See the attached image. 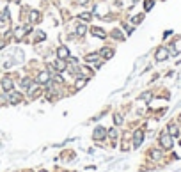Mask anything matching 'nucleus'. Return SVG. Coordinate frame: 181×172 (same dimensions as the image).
<instances>
[{"instance_id":"ddd939ff","label":"nucleus","mask_w":181,"mask_h":172,"mask_svg":"<svg viewBox=\"0 0 181 172\" xmlns=\"http://www.w3.org/2000/svg\"><path fill=\"white\" fill-rule=\"evenodd\" d=\"M41 92H43V87H34V89H30V92H29V98H30V99H34V98H38Z\"/></svg>"},{"instance_id":"7c9ffc66","label":"nucleus","mask_w":181,"mask_h":172,"mask_svg":"<svg viewBox=\"0 0 181 172\" xmlns=\"http://www.w3.org/2000/svg\"><path fill=\"white\" fill-rule=\"evenodd\" d=\"M89 2H91V0H78V4H80V5H85V4H89Z\"/></svg>"},{"instance_id":"a878e982","label":"nucleus","mask_w":181,"mask_h":172,"mask_svg":"<svg viewBox=\"0 0 181 172\" xmlns=\"http://www.w3.org/2000/svg\"><path fill=\"white\" fill-rule=\"evenodd\" d=\"M151 156H153L155 160H160V158H161V151H158V149H153V151H151Z\"/></svg>"},{"instance_id":"cd10ccee","label":"nucleus","mask_w":181,"mask_h":172,"mask_svg":"<svg viewBox=\"0 0 181 172\" xmlns=\"http://www.w3.org/2000/svg\"><path fill=\"white\" fill-rule=\"evenodd\" d=\"M108 137H110L112 140H116V138H117V130H114V128H112V130L108 131Z\"/></svg>"},{"instance_id":"f03ea898","label":"nucleus","mask_w":181,"mask_h":172,"mask_svg":"<svg viewBox=\"0 0 181 172\" xmlns=\"http://www.w3.org/2000/svg\"><path fill=\"white\" fill-rule=\"evenodd\" d=\"M155 59H156L158 62H161V60H167V59H169V50H167L165 46H160V48L155 52Z\"/></svg>"},{"instance_id":"412c9836","label":"nucleus","mask_w":181,"mask_h":172,"mask_svg":"<svg viewBox=\"0 0 181 172\" xmlns=\"http://www.w3.org/2000/svg\"><path fill=\"white\" fill-rule=\"evenodd\" d=\"M85 32H87V27H85V25H78V29H77V36H85Z\"/></svg>"},{"instance_id":"f3484780","label":"nucleus","mask_w":181,"mask_h":172,"mask_svg":"<svg viewBox=\"0 0 181 172\" xmlns=\"http://www.w3.org/2000/svg\"><path fill=\"white\" fill-rule=\"evenodd\" d=\"M169 135H170V137H178V135H179V130H178L176 124H170V126H169Z\"/></svg>"},{"instance_id":"c756f323","label":"nucleus","mask_w":181,"mask_h":172,"mask_svg":"<svg viewBox=\"0 0 181 172\" xmlns=\"http://www.w3.org/2000/svg\"><path fill=\"white\" fill-rule=\"evenodd\" d=\"M53 82H55V83H62V77H59V75H57V77L53 78Z\"/></svg>"},{"instance_id":"2eb2a0df","label":"nucleus","mask_w":181,"mask_h":172,"mask_svg":"<svg viewBox=\"0 0 181 172\" xmlns=\"http://www.w3.org/2000/svg\"><path fill=\"white\" fill-rule=\"evenodd\" d=\"M170 53H172V55H176V53H181V39H178V41L174 43V48L170 50Z\"/></svg>"},{"instance_id":"f8f14e48","label":"nucleus","mask_w":181,"mask_h":172,"mask_svg":"<svg viewBox=\"0 0 181 172\" xmlns=\"http://www.w3.org/2000/svg\"><path fill=\"white\" fill-rule=\"evenodd\" d=\"M27 34V30H25V27H18L16 30H14V39L16 41H21V38Z\"/></svg>"},{"instance_id":"473e14b6","label":"nucleus","mask_w":181,"mask_h":172,"mask_svg":"<svg viewBox=\"0 0 181 172\" xmlns=\"http://www.w3.org/2000/svg\"><path fill=\"white\" fill-rule=\"evenodd\" d=\"M29 172H32V170H29Z\"/></svg>"},{"instance_id":"6ab92c4d","label":"nucleus","mask_w":181,"mask_h":172,"mask_svg":"<svg viewBox=\"0 0 181 172\" xmlns=\"http://www.w3.org/2000/svg\"><path fill=\"white\" fill-rule=\"evenodd\" d=\"M110 36H112V38H114V39H117V41H122V39H124V36L121 34V32H119V30H117V29H114Z\"/></svg>"},{"instance_id":"f257e3e1","label":"nucleus","mask_w":181,"mask_h":172,"mask_svg":"<svg viewBox=\"0 0 181 172\" xmlns=\"http://www.w3.org/2000/svg\"><path fill=\"white\" fill-rule=\"evenodd\" d=\"M160 146L163 149H170L172 146H174V142H172V137L169 135V131H163L160 135Z\"/></svg>"},{"instance_id":"bb28decb","label":"nucleus","mask_w":181,"mask_h":172,"mask_svg":"<svg viewBox=\"0 0 181 172\" xmlns=\"http://www.w3.org/2000/svg\"><path fill=\"white\" fill-rule=\"evenodd\" d=\"M114 122L119 126V124H122V115H119V114H116L114 115Z\"/></svg>"},{"instance_id":"1a4fd4ad","label":"nucleus","mask_w":181,"mask_h":172,"mask_svg":"<svg viewBox=\"0 0 181 172\" xmlns=\"http://www.w3.org/2000/svg\"><path fill=\"white\" fill-rule=\"evenodd\" d=\"M91 34H92V36H96V38H101V39L107 38V32H105L101 27H92V29H91Z\"/></svg>"},{"instance_id":"9b49d317","label":"nucleus","mask_w":181,"mask_h":172,"mask_svg":"<svg viewBox=\"0 0 181 172\" xmlns=\"http://www.w3.org/2000/svg\"><path fill=\"white\" fill-rule=\"evenodd\" d=\"M53 66H55V69H57L59 73L66 71V68H68V66H66V60H64V59H57V60L53 62Z\"/></svg>"},{"instance_id":"aec40b11","label":"nucleus","mask_w":181,"mask_h":172,"mask_svg":"<svg viewBox=\"0 0 181 172\" xmlns=\"http://www.w3.org/2000/svg\"><path fill=\"white\" fill-rule=\"evenodd\" d=\"M151 98H153V94H151V92H142V94H140V101H144V103H149V101H151Z\"/></svg>"},{"instance_id":"6e6552de","label":"nucleus","mask_w":181,"mask_h":172,"mask_svg":"<svg viewBox=\"0 0 181 172\" xmlns=\"http://www.w3.org/2000/svg\"><path fill=\"white\" fill-rule=\"evenodd\" d=\"M36 82L41 83V85H44V83H48V82H50V75H48L46 71H43V73H39V75L36 77Z\"/></svg>"},{"instance_id":"2f4dec72","label":"nucleus","mask_w":181,"mask_h":172,"mask_svg":"<svg viewBox=\"0 0 181 172\" xmlns=\"http://www.w3.org/2000/svg\"><path fill=\"white\" fill-rule=\"evenodd\" d=\"M133 2H137V0H133Z\"/></svg>"},{"instance_id":"0eeeda50","label":"nucleus","mask_w":181,"mask_h":172,"mask_svg":"<svg viewBox=\"0 0 181 172\" xmlns=\"http://www.w3.org/2000/svg\"><path fill=\"white\" fill-rule=\"evenodd\" d=\"M21 99H23V96L20 92H9V103L11 105H18V103H21Z\"/></svg>"},{"instance_id":"9d476101","label":"nucleus","mask_w":181,"mask_h":172,"mask_svg":"<svg viewBox=\"0 0 181 172\" xmlns=\"http://www.w3.org/2000/svg\"><path fill=\"white\" fill-rule=\"evenodd\" d=\"M100 57L101 59H112V57H114V50H112V48H107V46L101 48V50H100Z\"/></svg>"},{"instance_id":"5701e85b","label":"nucleus","mask_w":181,"mask_h":172,"mask_svg":"<svg viewBox=\"0 0 181 172\" xmlns=\"http://www.w3.org/2000/svg\"><path fill=\"white\" fill-rule=\"evenodd\" d=\"M78 18H80V20H83V21H91L92 14H91V13H82V14H78Z\"/></svg>"},{"instance_id":"7ed1b4c3","label":"nucleus","mask_w":181,"mask_h":172,"mask_svg":"<svg viewBox=\"0 0 181 172\" xmlns=\"http://www.w3.org/2000/svg\"><path fill=\"white\" fill-rule=\"evenodd\" d=\"M142 142H144V130H135V133H133V147H140Z\"/></svg>"},{"instance_id":"4be33fe9","label":"nucleus","mask_w":181,"mask_h":172,"mask_svg":"<svg viewBox=\"0 0 181 172\" xmlns=\"http://www.w3.org/2000/svg\"><path fill=\"white\" fill-rule=\"evenodd\" d=\"M96 59H100V53H91V55L85 57V62H94Z\"/></svg>"},{"instance_id":"a211bd4d","label":"nucleus","mask_w":181,"mask_h":172,"mask_svg":"<svg viewBox=\"0 0 181 172\" xmlns=\"http://www.w3.org/2000/svg\"><path fill=\"white\" fill-rule=\"evenodd\" d=\"M85 83H87V78H85V77H82V78H78V80L75 82V87H77V89H82V87H83Z\"/></svg>"},{"instance_id":"423d86ee","label":"nucleus","mask_w":181,"mask_h":172,"mask_svg":"<svg viewBox=\"0 0 181 172\" xmlns=\"http://www.w3.org/2000/svg\"><path fill=\"white\" fill-rule=\"evenodd\" d=\"M107 137V130L103 128V126H98L96 130H94V133H92V138L94 140H103Z\"/></svg>"},{"instance_id":"393cba45","label":"nucleus","mask_w":181,"mask_h":172,"mask_svg":"<svg viewBox=\"0 0 181 172\" xmlns=\"http://www.w3.org/2000/svg\"><path fill=\"white\" fill-rule=\"evenodd\" d=\"M153 5H155V0H146L144 9H146V11H149V9H153Z\"/></svg>"},{"instance_id":"4468645a","label":"nucleus","mask_w":181,"mask_h":172,"mask_svg":"<svg viewBox=\"0 0 181 172\" xmlns=\"http://www.w3.org/2000/svg\"><path fill=\"white\" fill-rule=\"evenodd\" d=\"M21 87L27 89V91H30V89H32V80H30V78H23V80H21Z\"/></svg>"},{"instance_id":"c85d7f7f","label":"nucleus","mask_w":181,"mask_h":172,"mask_svg":"<svg viewBox=\"0 0 181 172\" xmlns=\"http://www.w3.org/2000/svg\"><path fill=\"white\" fill-rule=\"evenodd\" d=\"M124 29H126V34H128V36H130V34H131V32H133V27H128V25H126V27H124Z\"/></svg>"},{"instance_id":"39448f33","label":"nucleus","mask_w":181,"mask_h":172,"mask_svg":"<svg viewBox=\"0 0 181 172\" xmlns=\"http://www.w3.org/2000/svg\"><path fill=\"white\" fill-rule=\"evenodd\" d=\"M13 87H14V82H13L11 78H9V77L2 78V89H4L5 92H11V91H13Z\"/></svg>"},{"instance_id":"dca6fc26","label":"nucleus","mask_w":181,"mask_h":172,"mask_svg":"<svg viewBox=\"0 0 181 172\" xmlns=\"http://www.w3.org/2000/svg\"><path fill=\"white\" fill-rule=\"evenodd\" d=\"M39 20H41L39 11H30V21H32V23H38Z\"/></svg>"},{"instance_id":"b1692460","label":"nucleus","mask_w":181,"mask_h":172,"mask_svg":"<svg viewBox=\"0 0 181 172\" xmlns=\"http://www.w3.org/2000/svg\"><path fill=\"white\" fill-rule=\"evenodd\" d=\"M142 20H144V14H135V16L131 18V23H133V25H137V23H140Z\"/></svg>"},{"instance_id":"20e7f679","label":"nucleus","mask_w":181,"mask_h":172,"mask_svg":"<svg viewBox=\"0 0 181 172\" xmlns=\"http://www.w3.org/2000/svg\"><path fill=\"white\" fill-rule=\"evenodd\" d=\"M69 55H71V52H69V48L68 46H59L57 48V59H69Z\"/></svg>"}]
</instances>
